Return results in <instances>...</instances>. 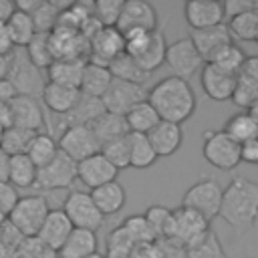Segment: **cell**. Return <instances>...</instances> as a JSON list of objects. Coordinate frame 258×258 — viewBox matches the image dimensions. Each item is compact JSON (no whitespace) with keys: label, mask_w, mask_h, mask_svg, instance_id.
I'll use <instances>...</instances> for the list:
<instances>
[{"label":"cell","mask_w":258,"mask_h":258,"mask_svg":"<svg viewBox=\"0 0 258 258\" xmlns=\"http://www.w3.org/2000/svg\"><path fill=\"white\" fill-rule=\"evenodd\" d=\"M159 121H161L159 115L155 113V109H153L147 101L135 105V107L125 115V123H127V127H129V133L147 135Z\"/></svg>","instance_id":"cell-35"},{"label":"cell","mask_w":258,"mask_h":258,"mask_svg":"<svg viewBox=\"0 0 258 258\" xmlns=\"http://www.w3.org/2000/svg\"><path fill=\"white\" fill-rule=\"evenodd\" d=\"M101 153L117 171L129 167V141H127V135L101 145Z\"/></svg>","instance_id":"cell-45"},{"label":"cell","mask_w":258,"mask_h":258,"mask_svg":"<svg viewBox=\"0 0 258 258\" xmlns=\"http://www.w3.org/2000/svg\"><path fill=\"white\" fill-rule=\"evenodd\" d=\"M242 75H246V77H250L252 81L258 83V56H250V58H246L244 69H242Z\"/></svg>","instance_id":"cell-53"},{"label":"cell","mask_w":258,"mask_h":258,"mask_svg":"<svg viewBox=\"0 0 258 258\" xmlns=\"http://www.w3.org/2000/svg\"><path fill=\"white\" fill-rule=\"evenodd\" d=\"M62 212L73 224V228H81V230L97 232L105 222V216L97 210L89 191H71L64 198Z\"/></svg>","instance_id":"cell-7"},{"label":"cell","mask_w":258,"mask_h":258,"mask_svg":"<svg viewBox=\"0 0 258 258\" xmlns=\"http://www.w3.org/2000/svg\"><path fill=\"white\" fill-rule=\"evenodd\" d=\"M14 97H16V91L10 85V81L4 79V77H0V101L2 103H10Z\"/></svg>","instance_id":"cell-52"},{"label":"cell","mask_w":258,"mask_h":258,"mask_svg":"<svg viewBox=\"0 0 258 258\" xmlns=\"http://www.w3.org/2000/svg\"><path fill=\"white\" fill-rule=\"evenodd\" d=\"M34 135H36V133L26 131V129H20V127H8V129H4V133H2L0 151L6 153L8 157H12V155H22V153H26L28 143L32 141Z\"/></svg>","instance_id":"cell-40"},{"label":"cell","mask_w":258,"mask_h":258,"mask_svg":"<svg viewBox=\"0 0 258 258\" xmlns=\"http://www.w3.org/2000/svg\"><path fill=\"white\" fill-rule=\"evenodd\" d=\"M16 258H56V252L38 238H24L16 248Z\"/></svg>","instance_id":"cell-48"},{"label":"cell","mask_w":258,"mask_h":258,"mask_svg":"<svg viewBox=\"0 0 258 258\" xmlns=\"http://www.w3.org/2000/svg\"><path fill=\"white\" fill-rule=\"evenodd\" d=\"M20 200V196H18V189L14 187V185H10L8 181H4V183H0V212L8 218V214L14 210V206H16V202Z\"/></svg>","instance_id":"cell-49"},{"label":"cell","mask_w":258,"mask_h":258,"mask_svg":"<svg viewBox=\"0 0 258 258\" xmlns=\"http://www.w3.org/2000/svg\"><path fill=\"white\" fill-rule=\"evenodd\" d=\"M8 163H10V157L0 151V183L8 181Z\"/></svg>","instance_id":"cell-56"},{"label":"cell","mask_w":258,"mask_h":258,"mask_svg":"<svg viewBox=\"0 0 258 258\" xmlns=\"http://www.w3.org/2000/svg\"><path fill=\"white\" fill-rule=\"evenodd\" d=\"M123 2L121 0H99L93 4V16L101 26H115Z\"/></svg>","instance_id":"cell-47"},{"label":"cell","mask_w":258,"mask_h":258,"mask_svg":"<svg viewBox=\"0 0 258 258\" xmlns=\"http://www.w3.org/2000/svg\"><path fill=\"white\" fill-rule=\"evenodd\" d=\"M147 103L155 109L161 121L181 125L196 111V93L189 81L177 77H165L147 91Z\"/></svg>","instance_id":"cell-2"},{"label":"cell","mask_w":258,"mask_h":258,"mask_svg":"<svg viewBox=\"0 0 258 258\" xmlns=\"http://www.w3.org/2000/svg\"><path fill=\"white\" fill-rule=\"evenodd\" d=\"M218 216L234 228L236 238H242L258 220V181L236 175L222 191Z\"/></svg>","instance_id":"cell-1"},{"label":"cell","mask_w":258,"mask_h":258,"mask_svg":"<svg viewBox=\"0 0 258 258\" xmlns=\"http://www.w3.org/2000/svg\"><path fill=\"white\" fill-rule=\"evenodd\" d=\"M185 258H228L218 234L210 228L204 238H200L196 244L185 248Z\"/></svg>","instance_id":"cell-39"},{"label":"cell","mask_w":258,"mask_h":258,"mask_svg":"<svg viewBox=\"0 0 258 258\" xmlns=\"http://www.w3.org/2000/svg\"><path fill=\"white\" fill-rule=\"evenodd\" d=\"M115 28L121 34L133 30H145V32L157 30V10L153 8V4L145 0H127L121 6Z\"/></svg>","instance_id":"cell-13"},{"label":"cell","mask_w":258,"mask_h":258,"mask_svg":"<svg viewBox=\"0 0 258 258\" xmlns=\"http://www.w3.org/2000/svg\"><path fill=\"white\" fill-rule=\"evenodd\" d=\"M36 165L28 159L26 153L22 155H12L10 163H8V183L14 185L16 189H26V187H34L36 181Z\"/></svg>","instance_id":"cell-30"},{"label":"cell","mask_w":258,"mask_h":258,"mask_svg":"<svg viewBox=\"0 0 258 258\" xmlns=\"http://www.w3.org/2000/svg\"><path fill=\"white\" fill-rule=\"evenodd\" d=\"M58 151H62L67 157H71L75 163L95 155L101 151V143L97 141L95 133L91 131L89 125H75V127H67L62 131V135L56 141Z\"/></svg>","instance_id":"cell-12"},{"label":"cell","mask_w":258,"mask_h":258,"mask_svg":"<svg viewBox=\"0 0 258 258\" xmlns=\"http://www.w3.org/2000/svg\"><path fill=\"white\" fill-rule=\"evenodd\" d=\"M210 230V222L204 220L198 212L189 208H175L171 210V236L169 240L181 246L183 250L196 244L200 238H204Z\"/></svg>","instance_id":"cell-8"},{"label":"cell","mask_w":258,"mask_h":258,"mask_svg":"<svg viewBox=\"0 0 258 258\" xmlns=\"http://www.w3.org/2000/svg\"><path fill=\"white\" fill-rule=\"evenodd\" d=\"M89 127L95 133V137H97V141L101 145H105V143H109L113 139L129 135V127L125 123V117L123 115H115V113H107V111L103 115H99Z\"/></svg>","instance_id":"cell-29"},{"label":"cell","mask_w":258,"mask_h":258,"mask_svg":"<svg viewBox=\"0 0 258 258\" xmlns=\"http://www.w3.org/2000/svg\"><path fill=\"white\" fill-rule=\"evenodd\" d=\"M226 26L232 40H254L258 34V8L230 16Z\"/></svg>","instance_id":"cell-36"},{"label":"cell","mask_w":258,"mask_h":258,"mask_svg":"<svg viewBox=\"0 0 258 258\" xmlns=\"http://www.w3.org/2000/svg\"><path fill=\"white\" fill-rule=\"evenodd\" d=\"M121 230L129 236V240L135 244V246H141V244H151L155 242V236L149 228V224L145 222L143 214H135V216H129L125 218L121 224Z\"/></svg>","instance_id":"cell-43"},{"label":"cell","mask_w":258,"mask_h":258,"mask_svg":"<svg viewBox=\"0 0 258 258\" xmlns=\"http://www.w3.org/2000/svg\"><path fill=\"white\" fill-rule=\"evenodd\" d=\"M127 141H129V167H135V169H145V167H151L157 159L147 135H141V133H129L127 135Z\"/></svg>","instance_id":"cell-33"},{"label":"cell","mask_w":258,"mask_h":258,"mask_svg":"<svg viewBox=\"0 0 258 258\" xmlns=\"http://www.w3.org/2000/svg\"><path fill=\"white\" fill-rule=\"evenodd\" d=\"M71 232H73V224L69 222V218L64 216V212L62 210H50L48 216L44 218V222H42L36 238L42 244H46L50 250L58 252L60 246L67 242V238H69Z\"/></svg>","instance_id":"cell-20"},{"label":"cell","mask_w":258,"mask_h":258,"mask_svg":"<svg viewBox=\"0 0 258 258\" xmlns=\"http://www.w3.org/2000/svg\"><path fill=\"white\" fill-rule=\"evenodd\" d=\"M48 212H50V206L44 196H40V194L24 196L16 202L14 210L8 214V224L22 238H36Z\"/></svg>","instance_id":"cell-4"},{"label":"cell","mask_w":258,"mask_h":258,"mask_svg":"<svg viewBox=\"0 0 258 258\" xmlns=\"http://www.w3.org/2000/svg\"><path fill=\"white\" fill-rule=\"evenodd\" d=\"M222 131H224L228 137H232V139L240 145V143H244V141H248V139L258 137V123H256L246 111H240V113L232 115V117L226 121V125H224Z\"/></svg>","instance_id":"cell-37"},{"label":"cell","mask_w":258,"mask_h":258,"mask_svg":"<svg viewBox=\"0 0 258 258\" xmlns=\"http://www.w3.org/2000/svg\"><path fill=\"white\" fill-rule=\"evenodd\" d=\"M56 153H58L56 139L50 133H44V131L36 133L32 137V141L28 143V149H26V155L36 165V169L42 167V165H46L48 161H52Z\"/></svg>","instance_id":"cell-34"},{"label":"cell","mask_w":258,"mask_h":258,"mask_svg":"<svg viewBox=\"0 0 258 258\" xmlns=\"http://www.w3.org/2000/svg\"><path fill=\"white\" fill-rule=\"evenodd\" d=\"M240 258H254V256H240Z\"/></svg>","instance_id":"cell-61"},{"label":"cell","mask_w":258,"mask_h":258,"mask_svg":"<svg viewBox=\"0 0 258 258\" xmlns=\"http://www.w3.org/2000/svg\"><path fill=\"white\" fill-rule=\"evenodd\" d=\"M125 40L123 34L115 26H101L91 38H89V58L87 62L109 67L113 58L123 54Z\"/></svg>","instance_id":"cell-14"},{"label":"cell","mask_w":258,"mask_h":258,"mask_svg":"<svg viewBox=\"0 0 258 258\" xmlns=\"http://www.w3.org/2000/svg\"><path fill=\"white\" fill-rule=\"evenodd\" d=\"M189 40L194 42V46L200 52V56L204 58V62H210L220 48L234 42L226 24H218V26L204 28V30H191Z\"/></svg>","instance_id":"cell-19"},{"label":"cell","mask_w":258,"mask_h":258,"mask_svg":"<svg viewBox=\"0 0 258 258\" xmlns=\"http://www.w3.org/2000/svg\"><path fill=\"white\" fill-rule=\"evenodd\" d=\"M240 163L258 165V137L240 143Z\"/></svg>","instance_id":"cell-50"},{"label":"cell","mask_w":258,"mask_h":258,"mask_svg":"<svg viewBox=\"0 0 258 258\" xmlns=\"http://www.w3.org/2000/svg\"><path fill=\"white\" fill-rule=\"evenodd\" d=\"M147 139L157 157H169L181 147V141H183L181 125H175L169 121H159L147 133Z\"/></svg>","instance_id":"cell-21"},{"label":"cell","mask_w":258,"mask_h":258,"mask_svg":"<svg viewBox=\"0 0 258 258\" xmlns=\"http://www.w3.org/2000/svg\"><path fill=\"white\" fill-rule=\"evenodd\" d=\"M10 125H12V119H10V107H8V103H2V101H0V127L8 129Z\"/></svg>","instance_id":"cell-55"},{"label":"cell","mask_w":258,"mask_h":258,"mask_svg":"<svg viewBox=\"0 0 258 258\" xmlns=\"http://www.w3.org/2000/svg\"><path fill=\"white\" fill-rule=\"evenodd\" d=\"M16 4L12 0H0V24H6L8 18L14 14Z\"/></svg>","instance_id":"cell-54"},{"label":"cell","mask_w":258,"mask_h":258,"mask_svg":"<svg viewBox=\"0 0 258 258\" xmlns=\"http://www.w3.org/2000/svg\"><path fill=\"white\" fill-rule=\"evenodd\" d=\"M85 62L87 60H81V58H56L46 69V81L54 85L79 89Z\"/></svg>","instance_id":"cell-23"},{"label":"cell","mask_w":258,"mask_h":258,"mask_svg":"<svg viewBox=\"0 0 258 258\" xmlns=\"http://www.w3.org/2000/svg\"><path fill=\"white\" fill-rule=\"evenodd\" d=\"M75 179H77V163L71 157H67L62 151H58L52 161L38 167L34 187L44 189V191L67 189L73 185Z\"/></svg>","instance_id":"cell-10"},{"label":"cell","mask_w":258,"mask_h":258,"mask_svg":"<svg viewBox=\"0 0 258 258\" xmlns=\"http://www.w3.org/2000/svg\"><path fill=\"white\" fill-rule=\"evenodd\" d=\"M212 64H216L218 69H222V71H226V73H230V75H240L242 73V69H244V62H246V56H244V52L232 42V44H228V46H224V48H220L216 54H214V58L210 60Z\"/></svg>","instance_id":"cell-42"},{"label":"cell","mask_w":258,"mask_h":258,"mask_svg":"<svg viewBox=\"0 0 258 258\" xmlns=\"http://www.w3.org/2000/svg\"><path fill=\"white\" fill-rule=\"evenodd\" d=\"M222 191H224V187L216 179H212V177L202 179V181H198V183H194L191 187L185 189L181 206L198 212L204 220L212 222L220 212Z\"/></svg>","instance_id":"cell-6"},{"label":"cell","mask_w":258,"mask_h":258,"mask_svg":"<svg viewBox=\"0 0 258 258\" xmlns=\"http://www.w3.org/2000/svg\"><path fill=\"white\" fill-rule=\"evenodd\" d=\"M58 14H60V8L56 6V2L38 0L36 8L30 12V18H32V22H34L36 32H50V30L56 26Z\"/></svg>","instance_id":"cell-44"},{"label":"cell","mask_w":258,"mask_h":258,"mask_svg":"<svg viewBox=\"0 0 258 258\" xmlns=\"http://www.w3.org/2000/svg\"><path fill=\"white\" fill-rule=\"evenodd\" d=\"M143 101H147V89L143 85H135V83H127V81H119V79H113L109 89L101 97V103L107 113H115V115H123V117L135 105H139Z\"/></svg>","instance_id":"cell-9"},{"label":"cell","mask_w":258,"mask_h":258,"mask_svg":"<svg viewBox=\"0 0 258 258\" xmlns=\"http://www.w3.org/2000/svg\"><path fill=\"white\" fill-rule=\"evenodd\" d=\"M8 67L4 73V79L10 81V85L14 87L16 95H26V97H34L40 101V93L46 85L44 79V71H38L26 56L24 48H14L8 56Z\"/></svg>","instance_id":"cell-3"},{"label":"cell","mask_w":258,"mask_h":258,"mask_svg":"<svg viewBox=\"0 0 258 258\" xmlns=\"http://www.w3.org/2000/svg\"><path fill=\"white\" fill-rule=\"evenodd\" d=\"M165 50H167V40L163 36V32L157 28L149 34V40L145 44V48L141 50L139 56H135L133 60L145 71V73H153L155 69H159L165 62Z\"/></svg>","instance_id":"cell-28"},{"label":"cell","mask_w":258,"mask_h":258,"mask_svg":"<svg viewBox=\"0 0 258 258\" xmlns=\"http://www.w3.org/2000/svg\"><path fill=\"white\" fill-rule=\"evenodd\" d=\"M254 40H256V42H258V34H256V38H254Z\"/></svg>","instance_id":"cell-62"},{"label":"cell","mask_w":258,"mask_h":258,"mask_svg":"<svg viewBox=\"0 0 258 258\" xmlns=\"http://www.w3.org/2000/svg\"><path fill=\"white\" fill-rule=\"evenodd\" d=\"M6 30H8V36H10L14 48H24L32 40V36L36 34V28H34L30 14L20 12V10H14V14L8 18Z\"/></svg>","instance_id":"cell-31"},{"label":"cell","mask_w":258,"mask_h":258,"mask_svg":"<svg viewBox=\"0 0 258 258\" xmlns=\"http://www.w3.org/2000/svg\"><path fill=\"white\" fill-rule=\"evenodd\" d=\"M202 155L210 165L222 171H230L240 165V145L222 129H212L204 133Z\"/></svg>","instance_id":"cell-5"},{"label":"cell","mask_w":258,"mask_h":258,"mask_svg":"<svg viewBox=\"0 0 258 258\" xmlns=\"http://www.w3.org/2000/svg\"><path fill=\"white\" fill-rule=\"evenodd\" d=\"M165 64L171 69L173 77L177 79H191L198 71H202V67L206 64L204 58L200 56V52L196 50L194 42L189 40V36L179 38L171 44H167L165 50Z\"/></svg>","instance_id":"cell-11"},{"label":"cell","mask_w":258,"mask_h":258,"mask_svg":"<svg viewBox=\"0 0 258 258\" xmlns=\"http://www.w3.org/2000/svg\"><path fill=\"white\" fill-rule=\"evenodd\" d=\"M109 73L113 79H119V81H127V83H135V85H143L145 87V81L151 77L149 73H145L131 56H127L125 52L119 54L117 58H113L109 62Z\"/></svg>","instance_id":"cell-32"},{"label":"cell","mask_w":258,"mask_h":258,"mask_svg":"<svg viewBox=\"0 0 258 258\" xmlns=\"http://www.w3.org/2000/svg\"><path fill=\"white\" fill-rule=\"evenodd\" d=\"M97 246H99L97 232L73 228V232L69 234L67 242L56 252V258H87V256L99 252Z\"/></svg>","instance_id":"cell-24"},{"label":"cell","mask_w":258,"mask_h":258,"mask_svg":"<svg viewBox=\"0 0 258 258\" xmlns=\"http://www.w3.org/2000/svg\"><path fill=\"white\" fill-rule=\"evenodd\" d=\"M12 50H14V46H12V40L8 36L6 24H0V58H6Z\"/></svg>","instance_id":"cell-51"},{"label":"cell","mask_w":258,"mask_h":258,"mask_svg":"<svg viewBox=\"0 0 258 258\" xmlns=\"http://www.w3.org/2000/svg\"><path fill=\"white\" fill-rule=\"evenodd\" d=\"M105 113V107L101 103V99H95V97H87V95H81L77 105L60 117V127H75V125H91L99 115Z\"/></svg>","instance_id":"cell-26"},{"label":"cell","mask_w":258,"mask_h":258,"mask_svg":"<svg viewBox=\"0 0 258 258\" xmlns=\"http://www.w3.org/2000/svg\"><path fill=\"white\" fill-rule=\"evenodd\" d=\"M2 133H4V127H0V139H2Z\"/></svg>","instance_id":"cell-60"},{"label":"cell","mask_w":258,"mask_h":258,"mask_svg":"<svg viewBox=\"0 0 258 258\" xmlns=\"http://www.w3.org/2000/svg\"><path fill=\"white\" fill-rule=\"evenodd\" d=\"M10 119L12 125L10 127H20L32 133H40L44 129V111L38 99L34 97H26V95H16L10 103Z\"/></svg>","instance_id":"cell-15"},{"label":"cell","mask_w":258,"mask_h":258,"mask_svg":"<svg viewBox=\"0 0 258 258\" xmlns=\"http://www.w3.org/2000/svg\"><path fill=\"white\" fill-rule=\"evenodd\" d=\"M117 173L119 171L103 157L101 151L77 163V179L83 185H87L89 189H95V187L105 185L109 181H115Z\"/></svg>","instance_id":"cell-18"},{"label":"cell","mask_w":258,"mask_h":258,"mask_svg":"<svg viewBox=\"0 0 258 258\" xmlns=\"http://www.w3.org/2000/svg\"><path fill=\"white\" fill-rule=\"evenodd\" d=\"M230 101L240 109H248L254 101H258V83L240 73L236 79V89H234V95Z\"/></svg>","instance_id":"cell-46"},{"label":"cell","mask_w":258,"mask_h":258,"mask_svg":"<svg viewBox=\"0 0 258 258\" xmlns=\"http://www.w3.org/2000/svg\"><path fill=\"white\" fill-rule=\"evenodd\" d=\"M145 222L149 224L155 242L157 240H169L171 236V210L165 206H149L143 214Z\"/></svg>","instance_id":"cell-41"},{"label":"cell","mask_w":258,"mask_h":258,"mask_svg":"<svg viewBox=\"0 0 258 258\" xmlns=\"http://www.w3.org/2000/svg\"><path fill=\"white\" fill-rule=\"evenodd\" d=\"M87 258H105L103 254H99V252H95V254H91V256H87Z\"/></svg>","instance_id":"cell-59"},{"label":"cell","mask_w":258,"mask_h":258,"mask_svg":"<svg viewBox=\"0 0 258 258\" xmlns=\"http://www.w3.org/2000/svg\"><path fill=\"white\" fill-rule=\"evenodd\" d=\"M111 81H113V77H111V73H109L107 67L93 64V62H85L79 91H81V95L101 99V97L105 95V91L109 89Z\"/></svg>","instance_id":"cell-27"},{"label":"cell","mask_w":258,"mask_h":258,"mask_svg":"<svg viewBox=\"0 0 258 258\" xmlns=\"http://www.w3.org/2000/svg\"><path fill=\"white\" fill-rule=\"evenodd\" d=\"M97 210L103 214V216H113L117 214L119 210H123L125 202H127V194H125V187L115 179V181H109L105 185H99L95 189L89 191Z\"/></svg>","instance_id":"cell-25"},{"label":"cell","mask_w":258,"mask_h":258,"mask_svg":"<svg viewBox=\"0 0 258 258\" xmlns=\"http://www.w3.org/2000/svg\"><path fill=\"white\" fill-rule=\"evenodd\" d=\"M81 97V91L79 89H71V87H62V85H54V83H48L44 85L42 93H40V101L42 105L54 113V115H67L79 101Z\"/></svg>","instance_id":"cell-22"},{"label":"cell","mask_w":258,"mask_h":258,"mask_svg":"<svg viewBox=\"0 0 258 258\" xmlns=\"http://www.w3.org/2000/svg\"><path fill=\"white\" fill-rule=\"evenodd\" d=\"M24 52L28 56V60L38 69V71H46L54 56L50 50V40H48V32H36L32 36V40L24 46Z\"/></svg>","instance_id":"cell-38"},{"label":"cell","mask_w":258,"mask_h":258,"mask_svg":"<svg viewBox=\"0 0 258 258\" xmlns=\"http://www.w3.org/2000/svg\"><path fill=\"white\" fill-rule=\"evenodd\" d=\"M236 75H230L212 62H206L200 71L202 89L214 101H230L236 89Z\"/></svg>","instance_id":"cell-17"},{"label":"cell","mask_w":258,"mask_h":258,"mask_svg":"<svg viewBox=\"0 0 258 258\" xmlns=\"http://www.w3.org/2000/svg\"><path fill=\"white\" fill-rule=\"evenodd\" d=\"M246 113H248V115H250V117H252V119L258 123V101H254V103H252V105L246 109Z\"/></svg>","instance_id":"cell-57"},{"label":"cell","mask_w":258,"mask_h":258,"mask_svg":"<svg viewBox=\"0 0 258 258\" xmlns=\"http://www.w3.org/2000/svg\"><path fill=\"white\" fill-rule=\"evenodd\" d=\"M6 220H8V218H6V216H4V214H2V212H0V228H2V226H4V224H6Z\"/></svg>","instance_id":"cell-58"},{"label":"cell","mask_w":258,"mask_h":258,"mask_svg":"<svg viewBox=\"0 0 258 258\" xmlns=\"http://www.w3.org/2000/svg\"><path fill=\"white\" fill-rule=\"evenodd\" d=\"M183 16H185V22L189 24L191 30H204V28L224 24V20H226L224 2H218V0H189L183 6Z\"/></svg>","instance_id":"cell-16"}]
</instances>
